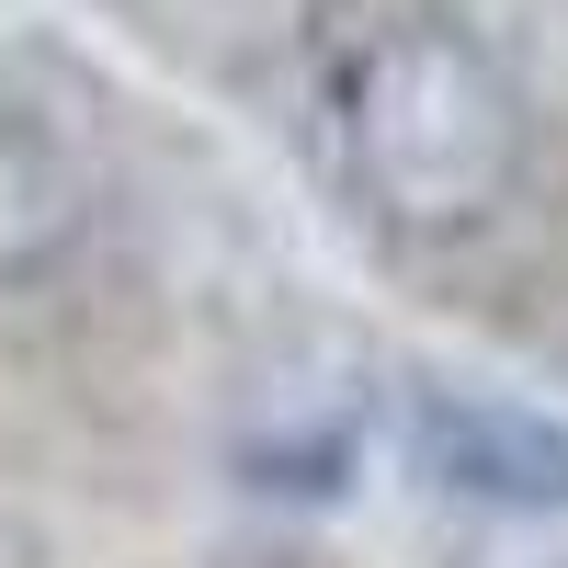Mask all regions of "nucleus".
Masks as SVG:
<instances>
[{
    "mask_svg": "<svg viewBox=\"0 0 568 568\" xmlns=\"http://www.w3.org/2000/svg\"><path fill=\"white\" fill-rule=\"evenodd\" d=\"M420 455L466 500H511V511H557L568 500V420L511 409V398H433L420 409Z\"/></svg>",
    "mask_w": 568,
    "mask_h": 568,
    "instance_id": "2",
    "label": "nucleus"
},
{
    "mask_svg": "<svg viewBox=\"0 0 568 568\" xmlns=\"http://www.w3.org/2000/svg\"><path fill=\"white\" fill-rule=\"evenodd\" d=\"M329 149L398 240H466L524 182V91L466 23L375 12L329 80Z\"/></svg>",
    "mask_w": 568,
    "mask_h": 568,
    "instance_id": "1",
    "label": "nucleus"
}]
</instances>
